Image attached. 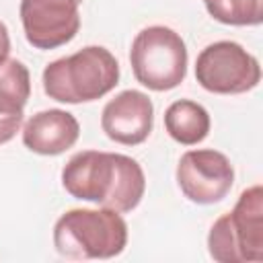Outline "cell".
<instances>
[{
	"label": "cell",
	"instance_id": "cell-10",
	"mask_svg": "<svg viewBox=\"0 0 263 263\" xmlns=\"http://www.w3.org/2000/svg\"><path fill=\"white\" fill-rule=\"evenodd\" d=\"M80 136L76 117L64 109L35 113L23 125V144L41 156H58L72 148Z\"/></svg>",
	"mask_w": 263,
	"mask_h": 263
},
{
	"label": "cell",
	"instance_id": "cell-15",
	"mask_svg": "<svg viewBox=\"0 0 263 263\" xmlns=\"http://www.w3.org/2000/svg\"><path fill=\"white\" fill-rule=\"evenodd\" d=\"M8 51H10V35H8L6 25L0 21V64L8 58Z\"/></svg>",
	"mask_w": 263,
	"mask_h": 263
},
{
	"label": "cell",
	"instance_id": "cell-1",
	"mask_svg": "<svg viewBox=\"0 0 263 263\" xmlns=\"http://www.w3.org/2000/svg\"><path fill=\"white\" fill-rule=\"evenodd\" d=\"M62 185L76 199L125 214L142 201L146 177L132 156L82 150L62 168Z\"/></svg>",
	"mask_w": 263,
	"mask_h": 263
},
{
	"label": "cell",
	"instance_id": "cell-12",
	"mask_svg": "<svg viewBox=\"0 0 263 263\" xmlns=\"http://www.w3.org/2000/svg\"><path fill=\"white\" fill-rule=\"evenodd\" d=\"M31 97V76L21 60L6 58L0 64V113L18 115L23 113Z\"/></svg>",
	"mask_w": 263,
	"mask_h": 263
},
{
	"label": "cell",
	"instance_id": "cell-7",
	"mask_svg": "<svg viewBox=\"0 0 263 263\" xmlns=\"http://www.w3.org/2000/svg\"><path fill=\"white\" fill-rule=\"evenodd\" d=\"M234 183V168L226 154L203 148L187 150L177 164V185L181 193L199 205L222 201Z\"/></svg>",
	"mask_w": 263,
	"mask_h": 263
},
{
	"label": "cell",
	"instance_id": "cell-5",
	"mask_svg": "<svg viewBox=\"0 0 263 263\" xmlns=\"http://www.w3.org/2000/svg\"><path fill=\"white\" fill-rule=\"evenodd\" d=\"M129 64L142 86L156 92L177 88L187 74L185 41L168 27H146L132 41Z\"/></svg>",
	"mask_w": 263,
	"mask_h": 263
},
{
	"label": "cell",
	"instance_id": "cell-13",
	"mask_svg": "<svg viewBox=\"0 0 263 263\" xmlns=\"http://www.w3.org/2000/svg\"><path fill=\"white\" fill-rule=\"evenodd\" d=\"M212 18L222 25L251 27L263 21V0H203Z\"/></svg>",
	"mask_w": 263,
	"mask_h": 263
},
{
	"label": "cell",
	"instance_id": "cell-6",
	"mask_svg": "<svg viewBox=\"0 0 263 263\" xmlns=\"http://www.w3.org/2000/svg\"><path fill=\"white\" fill-rule=\"evenodd\" d=\"M195 80L216 95H242L261 80L259 60L236 41H216L195 60Z\"/></svg>",
	"mask_w": 263,
	"mask_h": 263
},
{
	"label": "cell",
	"instance_id": "cell-11",
	"mask_svg": "<svg viewBox=\"0 0 263 263\" xmlns=\"http://www.w3.org/2000/svg\"><path fill=\"white\" fill-rule=\"evenodd\" d=\"M164 127L175 142L183 146H195L208 138L212 121H210V113L199 103L181 99L166 107Z\"/></svg>",
	"mask_w": 263,
	"mask_h": 263
},
{
	"label": "cell",
	"instance_id": "cell-8",
	"mask_svg": "<svg viewBox=\"0 0 263 263\" xmlns=\"http://www.w3.org/2000/svg\"><path fill=\"white\" fill-rule=\"evenodd\" d=\"M82 0H21V23L27 41L37 49L70 43L80 29Z\"/></svg>",
	"mask_w": 263,
	"mask_h": 263
},
{
	"label": "cell",
	"instance_id": "cell-2",
	"mask_svg": "<svg viewBox=\"0 0 263 263\" xmlns=\"http://www.w3.org/2000/svg\"><path fill=\"white\" fill-rule=\"evenodd\" d=\"M41 80L45 95L58 103H90L117 86L119 64L107 47L88 45L47 64Z\"/></svg>",
	"mask_w": 263,
	"mask_h": 263
},
{
	"label": "cell",
	"instance_id": "cell-4",
	"mask_svg": "<svg viewBox=\"0 0 263 263\" xmlns=\"http://www.w3.org/2000/svg\"><path fill=\"white\" fill-rule=\"evenodd\" d=\"M210 257L218 263L263 259V189L253 185L238 195L232 212L222 214L208 234Z\"/></svg>",
	"mask_w": 263,
	"mask_h": 263
},
{
	"label": "cell",
	"instance_id": "cell-14",
	"mask_svg": "<svg viewBox=\"0 0 263 263\" xmlns=\"http://www.w3.org/2000/svg\"><path fill=\"white\" fill-rule=\"evenodd\" d=\"M23 125V113L18 115H2L0 113V144H6L10 142L16 132L21 129Z\"/></svg>",
	"mask_w": 263,
	"mask_h": 263
},
{
	"label": "cell",
	"instance_id": "cell-9",
	"mask_svg": "<svg viewBox=\"0 0 263 263\" xmlns=\"http://www.w3.org/2000/svg\"><path fill=\"white\" fill-rule=\"evenodd\" d=\"M154 125V105L142 90H123L111 99L101 113L105 136L123 146L142 144Z\"/></svg>",
	"mask_w": 263,
	"mask_h": 263
},
{
	"label": "cell",
	"instance_id": "cell-3",
	"mask_svg": "<svg viewBox=\"0 0 263 263\" xmlns=\"http://www.w3.org/2000/svg\"><path fill=\"white\" fill-rule=\"evenodd\" d=\"M53 245L68 259H111L127 245V224L109 208H74L58 218Z\"/></svg>",
	"mask_w": 263,
	"mask_h": 263
}]
</instances>
